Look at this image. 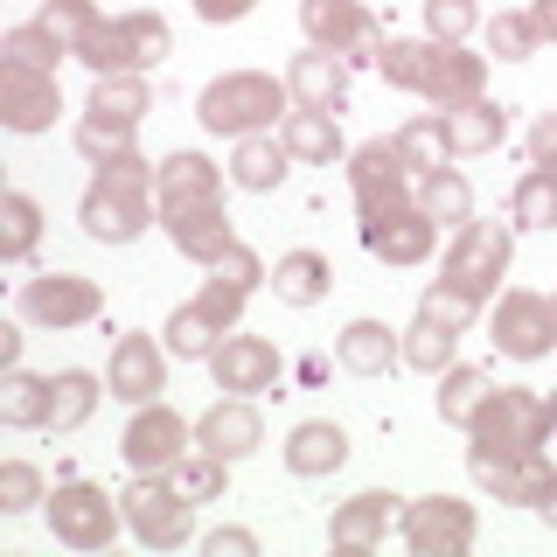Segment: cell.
Returning a JSON list of instances; mask_svg holds the SVG:
<instances>
[{
	"label": "cell",
	"mask_w": 557,
	"mask_h": 557,
	"mask_svg": "<svg viewBox=\"0 0 557 557\" xmlns=\"http://www.w3.org/2000/svg\"><path fill=\"white\" fill-rule=\"evenodd\" d=\"M474 313H481V300H467L460 286L432 278V286L418 293V313H411V321H425V327H446V335H467V327H474Z\"/></svg>",
	"instance_id": "74e56055"
},
{
	"label": "cell",
	"mask_w": 557,
	"mask_h": 557,
	"mask_svg": "<svg viewBox=\"0 0 557 557\" xmlns=\"http://www.w3.org/2000/svg\"><path fill=\"white\" fill-rule=\"evenodd\" d=\"M509 209H516L522 231H557V168H530V174H522Z\"/></svg>",
	"instance_id": "8d00e7d4"
},
{
	"label": "cell",
	"mask_w": 557,
	"mask_h": 557,
	"mask_svg": "<svg viewBox=\"0 0 557 557\" xmlns=\"http://www.w3.org/2000/svg\"><path fill=\"white\" fill-rule=\"evenodd\" d=\"M168 481H174V487H182V495H188V502H216V495H223V487H231V460H223V453H202V446H196V453H188V460H182V467H174V474H168Z\"/></svg>",
	"instance_id": "60d3db41"
},
{
	"label": "cell",
	"mask_w": 557,
	"mask_h": 557,
	"mask_svg": "<svg viewBox=\"0 0 557 557\" xmlns=\"http://www.w3.org/2000/svg\"><path fill=\"white\" fill-rule=\"evenodd\" d=\"M293 91L278 77H265V70H231V77H216L209 91L196 98V119L209 133H231V139H244V133H265V126H278V104H286Z\"/></svg>",
	"instance_id": "52a82bcc"
},
{
	"label": "cell",
	"mask_w": 557,
	"mask_h": 557,
	"mask_svg": "<svg viewBox=\"0 0 557 557\" xmlns=\"http://www.w3.org/2000/svg\"><path fill=\"white\" fill-rule=\"evenodd\" d=\"M335 362L348 376H383L391 362H405V342H397L383 321H348L335 335Z\"/></svg>",
	"instance_id": "d4e9b609"
},
{
	"label": "cell",
	"mask_w": 557,
	"mask_h": 557,
	"mask_svg": "<svg viewBox=\"0 0 557 557\" xmlns=\"http://www.w3.org/2000/svg\"><path fill=\"white\" fill-rule=\"evenodd\" d=\"M550 432H557V405H550V397L502 383V391H487V405L474 411L467 440L487 446V453H530V446H544Z\"/></svg>",
	"instance_id": "9c48e42d"
},
{
	"label": "cell",
	"mask_w": 557,
	"mask_h": 557,
	"mask_svg": "<svg viewBox=\"0 0 557 557\" xmlns=\"http://www.w3.org/2000/svg\"><path fill=\"white\" fill-rule=\"evenodd\" d=\"M14 307H22V321H35V327H84V321L104 313V293H98V278H84V272H42V278L22 286Z\"/></svg>",
	"instance_id": "e0dca14e"
},
{
	"label": "cell",
	"mask_w": 557,
	"mask_h": 557,
	"mask_svg": "<svg viewBox=\"0 0 557 557\" xmlns=\"http://www.w3.org/2000/svg\"><path fill=\"white\" fill-rule=\"evenodd\" d=\"M487 391H495V376L481 370V362H453V370L440 376V418L446 425H474V411L487 405Z\"/></svg>",
	"instance_id": "4dcf8cb0"
},
{
	"label": "cell",
	"mask_w": 557,
	"mask_h": 557,
	"mask_svg": "<svg viewBox=\"0 0 557 557\" xmlns=\"http://www.w3.org/2000/svg\"><path fill=\"white\" fill-rule=\"evenodd\" d=\"M35 244H42V209H35V196L8 188V196H0V258H8V265H28Z\"/></svg>",
	"instance_id": "d6a6232c"
},
{
	"label": "cell",
	"mask_w": 557,
	"mask_h": 557,
	"mask_svg": "<svg viewBox=\"0 0 557 557\" xmlns=\"http://www.w3.org/2000/svg\"><path fill=\"white\" fill-rule=\"evenodd\" d=\"M550 313H557V293H550Z\"/></svg>",
	"instance_id": "f5cc1de1"
},
{
	"label": "cell",
	"mask_w": 557,
	"mask_h": 557,
	"mask_svg": "<svg viewBox=\"0 0 557 557\" xmlns=\"http://www.w3.org/2000/svg\"><path fill=\"white\" fill-rule=\"evenodd\" d=\"M98 376L91 370H63V376H49V432H77L84 418L98 411Z\"/></svg>",
	"instance_id": "836d02e7"
},
{
	"label": "cell",
	"mask_w": 557,
	"mask_h": 557,
	"mask_svg": "<svg viewBox=\"0 0 557 557\" xmlns=\"http://www.w3.org/2000/svg\"><path fill=\"white\" fill-rule=\"evenodd\" d=\"M35 502H49L42 495V474H35L28 460H8V467H0V509H8V516H28Z\"/></svg>",
	"instance_id": "f6af8a7d"
},
{
	"label": "cell",
	"mask_w": 557,
	"mask_h": 557,
	"mask_svg": "<svg viewBox=\"0 0 557 557\" xmlns=\"http://www.w3.org/2000/svg\"><path fill=\"white\" fill-rule=\"evenodd\" d=\"M348 188H356V231L362 223H391L418 209V174L405 168L397 139H370V147L348 153Z\"/></svg>",
	"instance_id": "ba28073f"
},
{
	"label": "cell",
	"mask_w": 557,
	"mask_h": 557,
	"mask_svg": "<svg viewBox=\"0 0 557 557\" xmlns=\"http://www.w3.org/2000/svg\"><path fill=\"white\" fill-rule=\"evenodd\" d=\"M119 453H126L133 474H174V467L196 453V425H188L182 411H168L161 397H153V405H139V411H133V425L119 432Z\"/></svg>",
	"instance_id": "4fadbf2b"
},
{
	"label": "cell",
	"mask_w": 557,
	"mask_h": 557,
	"mask_svg": "<svg viewBox=\"0 0 557 557\" xmlns=\"http://www.w3.org/2000/svg\"><path fill=\"white\" fill-rule=\"evenodd\" d=\"M278 139H286V153L300 168H335L342 161V133H335L327 112H300V104H293V112L278 119Z\"/></svg>",
	"instance_id": "83f0119b"
},
{
	"label": "cell",
	"mask_w": 557,
	"mask_h": 557,
	"mask_svg": "<svg viewBox=\"0 0 557 557\" xmlns=\"http://www.w3.org/2000/svg\"><path fill=\"white\" fill-rule=\"evenodd\" d=\"M536 516H544L550 530H557V487H550V495H544V509H536Z\"/></svg>",
	"instance_id": "816d5d0a"
},
{
	"label": "cell",
	"mask_w": 557,
	"mask_h": 557,
	"mask_svg": "<svg viewBox=\"0 0 557 557\" xmlns=\"http://www.w3.org/2000/svg\"><path fill=\"white\" fill-rule=\"evenodd\" d=\"M509 265H516V223H481V216H467L460 231H453V244H446V286H460L467 300H495L502 293V278H509Z\"/></svg>",
	"instance_id": "8992f818"
},
{
	"label": "cell",
	"mask_w": 557,
	"mask_h": 557,
	"mask_svg": "<svg viewBox=\"0 0 557 557\" xmlns=\"http://www.w3.org/2000/svg\"><path fill=\"white\" fill-rule=\"evenodd\" d=\"M300 22L313 35V49H327V57H342L348 70L356 63H383V22L370 8H356V0H307L300 8Z\"/></svg>",
	"instance_id": "7c38bea8"
},
{
	"label": "cell",
	"mask_w": 557,
	"mask_h": 557,
	"mask_svg": "<svg viewBox=\"0 0 557 557\" xmlns=\"http://www.w3.org/2000/svg\"><path fill=\"white\" fill-rule=\"evenodd\" d=\"M397 153H405V168L425 182V174H440L453 161V147H446V133H440V112H425V119H411V126H397Z\"/></svg>",
	"instance_id": "d590c367"
},
{
	"label": "cell",
	"mask_w": 557,
	"mask_h": 557,
	"mask_svg": "<svg viewBox=\"0 0 557 557\" xmlns=\"http://www.w3.org/2000/svg\"><path fill=\"white\" fill-rule=\"evenodd\" d=\"M440 133H446L453 153H487V147L509 139V112L487 104V98H467V104H446L440 112Z\"/></svg>",
	"instance_id": "cb8c5ba5"
},
{
	"label": "cell",
	"mask_w": 557,
	"mask_h": 557,
	"mask_svg": "<svg viewBox=\"0 0 557 557\" xmlns=\"http://www.w3.org/2000/svg\"><path fill=\"white\" fill-rule=\"evenodd\" d=\"M0 425L14 432H49V376H28V370H0Z\"/></svg>",
	"instance_id": "f546056e"
},
{
	"label": "cell",
	"mask_w": 557,
	"mask_h": 557,
	"mask_svg": "<svg viewBox=\"0 0 557 557\" xmlns=\"http://www.w3.org/2000/svg\"><path fill=\"white\" fill-rule=\"evenodd\" d=\"M0 370H22V335L0 321Z\"/></svg>",
	"instance_id": "681fc988"
},
{
	"label": "cell",
	"mask_w": 557,
	"mask_h": 557,
	"mask_svg": "<svg viewBox=\"0 0 557 557\" xmlns=\"http://www.w3.org/2000/svg\"><path fill=\"white\" fill-rule=\"evenodd\" d=\"M202 550H209V557H251V550H258V536H251V530H209V536H202Z\"/></svg>",
	"instance_id": "7dc6e473"
},
{
	"label": "cell",
	"mask_w": 557,
	"mask_h": 557,
	"mask_svg": "<svg viewBox=\"0 0 557 557\" xmlns=\"http://www.w3.org/2000/svg\"><path fill=\"white\" fill-rule=\"evenodd\" d=\"M63 112V91L49 70H22V63H0V126L8 133H49Z\"/></svg>",
	"instance_id": "d6986e66"
},
{
	"label": "cell",
	"mask_w": 557,
	"mask_h": 557,
	"mask_svg": "<svg viewBox=\"0 0 557 557\" xmlns=\"http://www.w3.org/2000/svg\"><path fill=\"white\" fill-rule=\"evenodd\" d=\"M70 57V49L57 42V35H49L42 22H22V28H8L0 35V63H22V70H49V77H57V63Z\"/></svg>",
	"instance_id": "f35d334b"
},
{
	"label": "cell",
	"mask_w": 557,
	"mask_h": 557,
	"mask_svg": "<svg viewBox=\"0 0 557 557\" xmlns=\"http://www.w3.org/2000/svg\"><path fill=\"white\" fill-rule=\"evenodd\" d=\"M522 147H530V168H557V112H536Z\"/></svg>",
	"instance_id": "bcb514c9"
},
{
	"label": "cell",
	"mask_w": 557,
	"mask_h": 557,
	"mask_svg": "<svg viewBox=\"0 0 557 557\" xmlns=\"http://www.w3.org/2000/svg\"><path fill=\"white\" fill-rule=\"evenodd\" d=\"M258 278H265V258H258L251 244L237 237L231 251L209 265V278H202L196 300L168 313V356H182V362H209V348H216V342L244 321V300L258 293Z\"/></svg>",
	"instance_id": "7a4b0ae2"
},
{
	"label": "cell",
	"mask_w": 557,
	"mask_h": 557,
	"mask_svg": "<svg viewBox=\"0 0 557 557\" xmlns=\"http://www.w3.org/2000/svg\"><path fill=\"white\" fill-rule=\"evenodd\" d=\"M397 522H405V495H391V487H362V495L335 502V516H327V544H335V550H376Z\"/></svg>",
	"instance_id": "ac0fdd59"
},
{
	"label": "cell",
	"mask_w": 557,
	"mask_h": 557,
	"mask_svg": "<svg viewBox=\"0 0 557 557\" xmlns=\"http://www.w3.org/2000/svg\"><path fill=\"white\" fill-rule=\"evenodd\" d=\"M84 112H104V119H126V126H139V119L153 112V84L133 77V70H119V77H98Z\"/></svg>",
	"instance_id": "e575fe53"
},
{
	"label": "cell",
	"mask_w": 557,
	"mask_h": 557,
	"mask_svg": "<svg viewBox=\"0 0 557 557\" xmlns=\"http://www.w3.org/2000/svg\"><path fill=\"white\" fill-rule=\"evenodd\" d=\"M474 502L460 495H425V502H405V522H397V536H405V550L418 557H460L474 550Z\"/></svg>",
	"instance_id": "9a60e30c"
},
{
	"label": "cell",
	"mask_w": 557,
	"mask_h": 557,
	"mask_svg": "<svg viewBox=\"0 0 557 557\" xmlns=\"http://www.w3.org/2000/svg\"><path fill=\"white\" fill-rule=\"evenodd\" d=\"M286 91H293L300 112L342 119L348 112V63L327 57V49H307V57H293V70H286Z\"/></svg>",
	"instance_id": "603a6c76"
},
{
	"label": "cell",
	"mask_w": 557,
	"mask_h": 557,
	"mask_svg": "<svg viewBox=\"0 0 557 557\" xmlns=\"http://www.w3.org/2000/svg\"><path fill=\"white\" fill-rule=\"evenodd\" d=\"M536 49H544V35H536L530 14H495V22H487V57H502V63H530Z\"/></svg>",
	"instance_id": "7bdbcfd3"
},
{
	"label": "cell",
	"mask_w": 557,
	"mask_h": 557,
	"mask_svg": "<svg viewBox=\"0 0 557 557\" xmlns=\"http://www.w3.org/2000/svg\"><path fill=\"white\" fill-rule=\"evenodd\" d=\"M161 223L188 265H216L237 244L231 216H223V168L202 161V153H168L161 161Z\"/></svg>",
	"instance_id": "6da1fadb"
},
{
	"label": "cell",
	"mask_w": 557,
	"mask_h": 557,
	"mask_svg": "<svg viewBox=\"0 0 557 557\" xmlns=\"http://www.w3.org/2000/svg\"><path fill=\"white\" fill-rule=\"evenodd\" d=\"M327 286H335V265H327L321 251H286V258H278V272H272L278 307H321Z\"/></svg>",
	"instance_id": "f1b7e54d"
},
{
	"label": "cell",
	"mask_w": 557,
	"mask_h": 557,
	"mask_svg": "<svg viewBox=\"0 0 557 557\" xmlns=\"http://www.w3.org/2000/svg\"><path fill=\"white\" fill-rule=\"evenodd\" d=\"M196 446L223 453V460H244V453L265 446V418H258L251 397H216V405L196 418Z\"/></svg>",
	"instance_id": "7402d4cb"
},
{
	"label": "cell",
	"mask_w": 557,
	"mask_h": 557,
	"mask_svg": "<svg viewBox=\"0 0 557 557\" xmlns=\"http://www.w3.org/2000/svg\"><path fill=\"white\" fill-rule=\"evenodd\" d=\"M209 370H216V391H231V397H258V391H272L278 383V348L265 342V335H223L216 348H209Z\"/></svg>",
	"instance_id": "ffe728a7"
},
{
	"label": "cell",
	"mask_w": 557,
	"mask_h": 557,
	"mask_svg": "<svg viewBox=\"0 0 557 557\" xmlns=\"http://www.w3.org/2000/svg\"><path fill=\"white\" fill-rule=\"evenodd\" d=\"M383 84H397V91L425 98V104H467L487 91V57H467L460 42H383Z\"/></svg>",
	"instance_id": "277c9868"
},
{
	"label": "cell",
	"mask_w": 557,
	"mask_h": 557,
	"mask_svg": "<svg viewBox=\"0 0 557 557\" xmlns=\"http://www.w3.org/2000/svg\"><path fill=\"white\" fill-rule=\"evenodd\" d=\"M251 8H258V0H196V14H202L209 28H231V22H244Z\"/></svg>",
	"instance_id": "c3c4849f"
},
{
	"label": "cell",
	"mask_w": 557,
	"mask_h": 557,
	"mask_svg": "<svg viewBox=\"0 0 557 557\" xmlns=\"http://www.w3.org/2000/svg\"><path fill=\"white\" fill-rule=\"evenodd\" d=\"M153 216H161V168L139 161V153L104 161L91 174V188H84V202H77L84 237H98V244H133Z\"/></svg>",
	"instance_id": "3957f363"
},
{
	"label": "cell",
	"mask_w": 557,
	"mask_h": 557,
	"mask_svg": "<svg viewBox=\"0 0 557 557\" xmlns=\"http://www.w3.org/2000/svg\"><path fill=\"white\" fill-rule=\"evenodd\" d=\"M487 342H495L502 356H516V362L550 356V348H557V313H550V300H544V293L509 286L495 300V313H487Z\"/></svg>",
	"instance_id": "2e32d148"
},
{
	"label": "cell",
	"mask_w": 557,
	"mask_h": 557,
	"mask_svg": "<svg viewBox=\"0 0 557 557\" xmlns=\"http://www.w3.org/2000/svg\"><path fill=\"white\" fill-rule=\"evenodd\" d=\"M42 509H49L57 544H70V550H112L119 522H126L119 495H104V487H91V481H57V495H49Z\"/></svg>",
	"instance_id": "8fae6325"
},
{
	"label": "cell",
	"mask_w": 557,
	"mask_h": 557,
	"mask_svg": "<svg viewBox=\"0 0 557 557\" xmlns=\"http://www.w3.org/2000/svg\"><path fill=\"white\" fill-rule=\"evenodd\" d=\"M35 22H42L49 35H57V42L70 49V57H77V49L91 42V28L104 22V14L91 8V0H42V14H35Z\"/></svg>",
	"instance_id": "ab89813d"
},
{
	"label": "cell",
	"mask_w": 557,
	"mask_h": 557,
	"mask_svg": "<svg viewBox=\"0 0 557 557\" xmlns=\"http://www.w3.org/2000/svg\"><path fill=\"white\" fill-rule=\"evenodd\" d=\"M286 168H293V153H286V139H272V133H244L237 153H231V182L251 188V196H272V188L286 182Z\"/></svg>",
	"instance_id": "4316f807"
},
{
	"label": "cell",
	"mask_w": 557,
	"mask_h": 557,
	"mask_svg": "<svg viewBox=\"0 0 557 557\" xmlns=\"http://www.w3.org/2000/svg\"><path fill=\"white\" fill-rule=\"evenodd\" d=\"M418 209H425L440 231H460V223L474 216V188H467L460 168H440V174H425V182H418Z\"/></svg>",
	"instance_id": "1f68e13d"
},
{
	"label": "cell",
	"mask_w": 557,
	"mask_h": 557,
	"mask_svg": "<svg viewBox=\"0 0 557 557\" xmlns=\"http://www.w3.org/2000/svg\"><path fill=\"white\" fill-rule=\"evenodd\" d=\"M474 0H425V35L432 42H467L474 35Z\"/></svg>",
	"instance_id": "ee69618b"
},
{
	"label": "cell",
	"mask_w": 557,
	"mask_h": 557,
	"mask_svg": "<svg viewBox=\"0 0 557 557\" xmlns=\"http://www.w3.org/2000/svg\"><path fill=\"white\" fill-rule=\"evenodd\" d=\"M104 383H112V397H126V405H153V397L168 391V356H161V342H153V335H119Z\"/></svg>",
	"instance_id": "44dd1931"
},
{
	"label": "cell",
	"mask_w": 557,
	"mask_h": 557,
	"mask_svg": "<svg viewBox=\"0 0 557 557\" xmlns=\"http://www.w3.org/2000/svg\"><path fill=\"white\" fill-rule=\"evenodd\" d=\"M168 57H174V28L161 22V14H147V8L119 14V22H98L91 42L77 49V63L91 70V77H119V70L147 77V70H161Z\"/></svg>",
	"instance_id": "5b68a950"
},
{
	"label": "cell",
	"mask_w": 557,
	"mask_h": 557,
	"mask_svg": "<svg viewBox=\"0 0 557 557\" xmlns=\"http://www.w3.org/2000/svg\"><path fill=\"white\" fill-rule=\"evenodd\" d=\"M530 22H536V35H544V42H557V0H536Z\"/></svg>",
	"instance_id": "f907efd6"
},
{
	"label": "cell",
	"mask_w": 557,
	"mask_h": 557,
	"mask_svg": "<svg viewBox=\"0 0 557 557\" xmlns=\"http://www.w3.org/2000/svg\"><path fill=\"white\" fill-rule=\"evenodd\" d=\"M119 509H126V530L147 550H174V544H188V536H196V502H188L168 474L126 481V487H119Z\"/></svg>",
	"instance_id": "30bf717a"
},
{
	"label": "cell",
	"mask_w": 557,
	"mask_h": 557,
	"mask_svg": "<svg viewBox=\"0 0 557 557\" xmlns=\"http://www.w3.org/2000/svg\"><path fill=\"white\" fill-rule=\"evenodd\" d=\"M453 348H460V335H446V327H425V321H411V327H405V370L446 376V370H453Z\"/></svg>",
	"instance_id": "b9f144b4"
},
{
	"label": "cell",
	"mask_w": 557,
	"mask_h": 557,
	"mask_svg": "<svg viewBox=\"0 0 557 557\" xmlns=\"http://www.w3.org/2000/svg\"><path fill=\"white\" fill-rule=\"evenodd\" d=\"M467 474H474L495 502H516V509H544V495L557 487V467H550L544 446H530V453H487V446H474V453H467Z\"/></svg>",
	"instance_id": "5bb4252c"
},
{
	"label": "cell",
	"mask_w": 557,
	"mask_h": 557,
	"mask_svg": "<svg viewBox=\"0 0 557 557\" xmlns=\"http://www.w3.org/2000/svg\"><path fill=\"white\" fill-rule=\"evenodd\" d=\"M342 460H348V432H342V425H327V418H307V425H293V440H286V467H293L300 481L335 474Z\"/></svg>",
	"instance_id": "484cf974"
}]
</instances>
